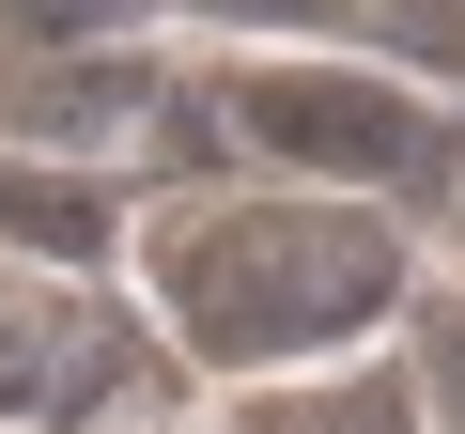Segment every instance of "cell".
<instances>
[{"mask_svg": "<svg viewBox=\"0 0 465 434\" xmlns=\"http://www.w3.org/2000/svg\"><path fill=\"white\" fill-rule=\"evenodd\" d=\"M217 434H434V388L403 357H326V372H264V403H232Z\"/></svg>", "mask_w": 465, "mask_h": 434, "instance_id": "obj_3", "label": "cell"}, {"mask_svg": "<svg viewBox=\"0 0 465 434\" xmlns=\"http://www.w3.org/2000/svg\"><path fill=\"white\" fill-rule=\"evenodd\" d=\"M140 295L202 372H326L419 295V233L326 186H202L140 233Z\"/></svg>", "mask_w": 465, "mask_h": 434, "instance_id": "obj_1", "label": "cell"}, {"mask_svg": "<svg viewBox=\"0 0 465 434\" xmlns=\"http://www.w3.org/2000/svg\"><path fill=\"white\" fill-rule=\"evenodd\" d=\"M155 16H186V32H249V47H357V32H372L357 0H155Z\"/></svg>", "mask_w": 465, "mask_h": 434, "instance_id": "obj_5", "label": "cell"}, {"mask_svg": "<svg viewBox=\"0 0 465 434\" xmlns=\"http://www.w3.org/2000/svg\"><path fill=\"white\" fill-rule=\"evenodd\" d=\"M155 0H0V63H94V47H140Z\"/></svg>", "mask_w": 465, "mask_h": 434, "instance_id": "obj_4", "label": "cell"}, {"mask_svg": "<svg viewBox=\"0 0 465 434\" xmlns=\"http://www.w3.org/2000/svg\"><path fill=\"white\" fill-rule=\"evenodd\" d=\"M217 124L249 140L280 186H326V202H372V217H450L465 202V109L372 47H249L217 78Z\"/></svg>", "mask_w": 465, "mask_h": 434, "instance_id": "obj_2", "label": "cell"}]
</instances>
